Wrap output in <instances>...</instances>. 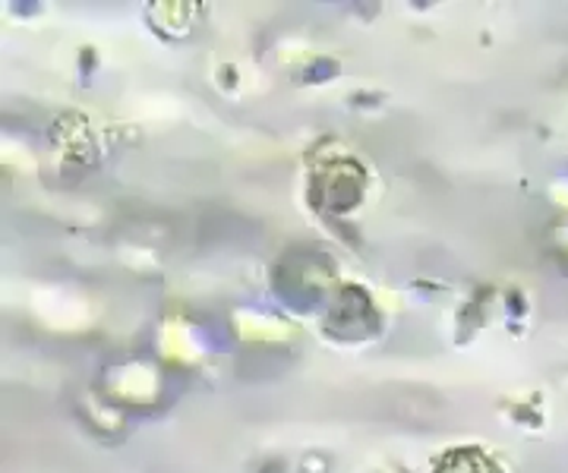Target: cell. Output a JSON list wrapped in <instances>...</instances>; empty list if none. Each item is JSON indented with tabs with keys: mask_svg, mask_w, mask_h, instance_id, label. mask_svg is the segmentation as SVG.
I'll use <instances>...</instances> for the list:
<instances>
[{
	"mask_svg": "<svg viewBox=\"0 0 568 473\" xmlns=\"http://www.w3.org/2000/svg\"><path fill=\"white\" fill-rule=\"evenodd\" d=\"M436 473H499V467L480 449H455L439 461Z\"/></svg>",
	"mask_w": 568,
	"mask_h": 473,
	"instance_id": "1",
	"label": "cell"
}]
</instances>
